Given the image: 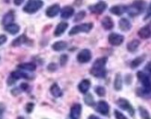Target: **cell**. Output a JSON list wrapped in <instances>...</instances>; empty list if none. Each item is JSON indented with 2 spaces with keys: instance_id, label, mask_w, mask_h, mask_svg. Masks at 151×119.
<instances>
[{
  "instance_id": "6da1fadb",
  "label": "cell",
  "mask_w": 151,
  "mask_h": 119,
  "mask_svg": "<svg viewBox=\"0 0 151 119\" xmlns=\"http://www.w3.org/2000/svg\"><path fill=\"white\" fill-rule=\"evenodd\" d=\"M107 57H100L95 61L93 67H92L90 73L96 78H105L107 74V70L105 66L107 64Z\"/></svg>"
},
{
  "instance_id": "7a4b0ae2",
  "label": "cell",
  "mask_w": 151,
  "mask_h": 119,
  "mask_svg": "<svg viewBox=\"0 0 151 119\" xmlns=\"http://www.w3.org/2000/svg\"><path fill=\"white\" fill-rule=\"evenodd\" d=\"M146 9V2L144 0H135L134 3L127 6V13L131 17H135L137 15L141 14V13Z\"/></svg>"
},
{
  "instance_id": "3957f363",
  "label": "cell",
  "mask_w": 151,
  "mask_h": 119,
  "mask_svg": "<svg viewBox=\"0 0 151 119\" xmlns=\"http://www.w3.org/2000/svg\"><path fill=\"white\" fill-rule=\"evenodd\" d=\"M43 5L44 2L42 0H28L27 4L23 8V11L26 13H29V14H32V13H35L40 9Z\"/></svg>"
},
{
  "instance_id": "277c9868",
  "label": "cell",
  "mask_w": 151,
  "mask_h": 119,
  "mask_svg": "<svg viewBox=\"0 0 151 119\" xmlns=\"http://www.w3.org/2000/svg\"><path fill=\"white\" fill-rule=\"evenodd\" d=\"M93 29V23H83L80 25H76L69 32L70 35H75L79 32H89Z\"/></svg>"
},
{
  "instance_id": "5b68a950",
  "label": "cell",
  "mask_w": 151,
  "mask_h": 119,
  "mask_svg": "<svg viewBox=\"0 0 151 119\" xmlns=\"http://www.w3.org/2000/svg\"><path fill=\"white\" fill-rule=\"evenodd\" d=\"M19 78H31V77H29V75L23 73L22 71H19V70L13 71L9 76V78L8 79V84L9 85L14 84V82Z\"/></svg>"
},
{
  "instance_id": "8992f818",
  "label": "cell",
  "mask_w": 151,
  "mask_h": 119,
  "mask_svg": "<svg viewBox=\"0 0 151 119\" xmlns=\"http://www.w3.org/2000/svg\"><path fill=\"white\" fill-rule=\"evenodd\" d=\"M137 78H138V79L143 84V88L144 89L151 90V79L147 74H145L142 71H139L138 73H137Z\"/></svg>"
},
{
  "instance_id": "52a82bcc",
  "label": "cell",
  "mask_w": 151,
  "mask_h": 119,
  "mask_svg": "<svg viewBox=\"0 0 151 119\" xmlns=\"http://www.w3.org/2000/svg\"><path fill=\"white\" fill-rule=\"evenodd\" d=\"M92 58V54L90 50L88 49H83L79 54L77 55V60L80 63H88Z\"/></svg>"
},
{
  "instance_id": "ba28073f",
  "label": "cell",
  "mask_w": 151,
  "mask_h": 119,
  "mask_svg": "<svg viewBox=\"0 0 151 119\" xmlns=\"http://www.w3.org/2000/svg\"><path fill=\"white\" fill-rule=\"evenodd\" d=\"M117 104L119 106L123 109V110H126L129 112V114L131 115H134V110L133 108V106L131 105V103L126 100V99H123V98H120L119 100L117 101Z\"/></svg>"
},
{
  "instance_id": "9c48e42d",
  "label": "cell",
  "mask_w": 151,
  "mask_h": 119,
  "mask_svg": "<svg viewBox=\"0 0 151 119\" xmlns=\"http://www.w3.org/2000/svg\"><path fill=\"white\" fill-rule=\"evenodd\" d=\"M108 8V5L107 3L105 2H98L93 6H89V9L91 12L95 13V14H101V13H103L105 10L107 9Z\"/></svg>"
},
{
  "instance_id": "30bf717a",
  "label": "cell",
  "mask_w": 151,
  "mask_h": 119,
  "mask_svg": "<svg viewBox=\"0 0 151 119\" xmlns=\"http://www.w3.org/2000/svg\"><path fill=\"white\" fill-rule=\"evenodd\" d=\"M124 41V37L119 33H111L109 35V43L111 45L118 46L121 45Z\"/></svg>"
},
{
  "instance_id": "8fae6325",
  "label": "cell",
  "mask_w": 151,
  "mask_h": 119,
  "mask_svg": "<svg viewBox=\"0 0 151 119\" xmlns=\"http://www.w3.org/2000/svg\"><path fill=\"white\" fill-rule=\"evenodd\" d=\"M81 112H82V105L80 103L73 104L70 108V118L71 119H79L81 116Z\"/></svg>"
},
{
  "instance_id": "7c38bea8",
  "label": "cell",
  "mask_w": 151,
  "mask_h": 119,
  "mask_svg": "<svg viewBox=\"0 0 151 119\" xmlns=\"http://www.w3.org/2000/svg\"><path fill=\"white\" fill-rule=\"evenodd\" d=\"M96 111L103 115H108L109 111V106L108 103L105 101H99L96 105Z\"/></svg>"
},
{
  "instance_id": "4fadbf2b",
  "label": "cell",
  "mask_w": 151,
  "mask_h": 119,
  "mask_svg": "<svg viewBox=\"0 0 151 119\" xmlns=\"http://www.w3.org/2000/svg\"><path fill=\"white\" fill-rule=\"evenodd\" d=\"M126 9H127V6H122V5H117V6H111L109 11L116 16H122L124 12H126Z\"/></svg>"
},
{
  "instance_id": "5bb4252c",
  "label": "cell",
  "mask_w": 151,
  "mask_h": 119,
  "mask_svg": "<svg viewBox=\"0 0 151 119\" xmlns=\"http://www.w3.org/2000/svg\"><path fill=\"white\" fill-rule=\"evenodd\" d=\"M60 5L58 4H54L50 6L49 8H47V11H45V14H47V17L49 18H54L56 15H58V13L60 12Z\"/></svg>"
},
{
  "instance_id": "9a60e30c",
  "label": "cell",
  "mask_w": 151,
  "mask_h": 119,
  "mask_svg": "<svg viewBox=\"0 0 151 119\" xmlns=\"http://www.w3.org/2000/svg\"><path fill=\"white\" fill-rule=\"evenodd\" d=\"M73 14H74V9H73V6H66L61 9L60 16L62 19H70Z\"/></svg>"
},
{
  "instance_id": "2e32d148",
  "label": "cell",
  "mask_w": 151,
  "mask_h": 119,
  "mask_svg": "<svg viewBox=\"0 0 151 119\" xmlns=\"http://www.w3.org/2000/svg\"><path fill=\"white\" fill-rule=\"evenodd\" d=\"M101 24L103 26V28L107 31H109L114 27V22L112 21V19H111L110 17H108V16L103 18Z\"/></svg>"
},
{
  "instance_id": "e0dca14e",
  "label": "cell",
  "mask_w": 151,
  "mask_h": 119,
  "mask_svg": "<svg viewBox=\"0 0 151 119\" xmlns=\"http://www.w3.org/2000/svg\"><path fill=\"white\" fill-rule=\"evenodd\" d=\"M119 27L122 31H129L131 28H132V25H131V22L127 19L122 18L119 21Z\"/></svg>"
},
{
  "instance_id": "ac0fdd59",
  "label": "cell",
  "mask_w": 151,
  "mask_h": 119,
  "mask_svg": "<svg viewBox=\"0 0 151 119\" xmlns=\"http://www.w3.org/2000/svg\"><path fill=\"white\" fill-rule=\"evenodd\" d=\"M90 86H91V82L89 79H83V81L79 83L78 89L82 93H86L88 90L90 89Z\"/></svg>"
},
{
  "instance_id": "d6986e66",
  "label": "cell",
  "mask_w": 151,
  "mask_h": 119,
  "mask_svg": "<svg viewBox=\"0 0 151 119\" xmlns=\"http://www.w3.org/2000/svg\"><path fill=\"white\" fill-rule=\"evenodd\" d=\"M138 36L141 39H148L151 36V30L149 26H144L138 31Z\"/></svg>"
},
{
  "instance_id": "ffe728a7",
  "label": "cell",
  "mask_w": 151,
  "mask_h": 119,
  "mask_svg": "<svg viewBox=\"0 0 151 119\" xmlns=\"http://www.w3.org/2000/svg\"><path fill=\"white\" fill-rule=\"evenodd\" d=\"M14 19H15L14 12H13V11H9V12H8V13H6V14L3 17L2 23H3L4 26L9 25V24L13 23V21H14Z\"/></svg>"
},
{
  "instance_id": "44dd1931",
  "label": "cell",
  "mask_w": 151,
  "mask_h": 119,
  "mask_svg": "<svg viewBox=\"0 0 151 119\" xmlns=\"http://www.w3.org/2000/svg\"><path fill=\"white\" fill-rule=\"evenodd\" d=\"M67 28H68V23L67 22H60V23H58V26L56 27L55 32H54L55 36H60L61 34H63L64 31L67 30Z\"/></svg>"
},
{
  "instance_id": "7402d4cb",
  "label": "cell",
  "mask_w": 151,
  "mask_h": 119,
  "mask_svg": "<svg viewBox=\"0 0 151 119\" xmlns=\"http://www.w3.org/2000/svg\"><path fill=\"white\" fill-rule=\"evenodd\" d=\"M5 30L9 32L10 34H17L18 32L19 31V26L16 23H11L9 25H6L5 26Z\"/></svg>"
},
{
  "instance_id": "603a6c76",
  "label": "cell",
  "mask_w": 151,
  "mask_h": 119,
  "mask_svg": "<svg viewBox=\"0 0 151 119\" xmlns=\"http://www.w3.org/2000/svg\"><path fill=\"white\" fill-rule=\"evenodd\" d=\"M139 45H140L139 40L134 39V40H132L131 42L128 43V44H127V49H128L129 52H135L137 49H138Z\"/></svg>"
},
{
  "instance_id": "cb8c5ba5",
  "label": "cell",
  "mask_w": 151,
  "mask_h": 119,
  "mask_svg": "<svg viewBox=\"0 0 151 119\" xmlns=\"http://www.w3.org/2000/svg\"><path fill=\"white\" fill-rule=\"evenodd\" d=\"M50 92H51V94L53 95L54 97H60L62 96V90H60V86H58L57 83H54L53 85L51 86V88H50Z\"/></svg>"
},
{
  "instance_id": "d4e9b609",
  "label": "cell",
  "mask_w": 151,
  "mask_h": 119,
  "mask_svg": "<svg viewBox=\"0 0 151 119\" xmlns=\"http://www.w3.org/2000/svg\"><path fill=\"white\" fill-rule=\"evenodd\" d=\"M19 69H22V70H28V71H35L36 68V66L34 63H23V64H19L18 66Z\"/></svg>"
},
{
  "instance_id": "484cf974",
  "label": "cell",
  "mask_w": 151,
  "mask_h": 119,
  "mask_svg": "<svg viewBox=\"0 0 151 119\" xmlns=\"http://www.w3.org/2000/svg\"><path fill=\"white\" fill-rule=\"evenodd\" d=\"M67 47V43L66 42H63V41H60V42H57L55 43H53L52 45V48L55 51H62L65 48Z\"/></svg>"
},
{
  "instance_id": "4316f807",
  "label": "cell",
  "mask_w": 151,
  "mask_h": 119,
  "mask_svg": "<svg viewBox=\"0 0 151 119\" xmlns=\"http://www.w3.org/2000/svg\"><path fill=\"white\" fill-rule=\"evenodd\" d=\"M114 88L116 90H121L122 88V78L121 74H116L115 81H114Z\"/></svg>"
},
{
  "instance_id": "83f0119b",
  "label": "cell",
  "mask_w": 151,
  "mask_h": 119,
  "mask_svg": "<svg viewBox=\"0 0 151 119\" xmlns=\"http://www.w3.org/2000/svg\"><path fill=\"white\" fill-rule=\"evenodd\" d=\"M27 42V37H26L24 34L22 35V36H19L18 38H16L14 41L12 42V46H19V45H22V43H26Z\"/></svg>"
},
{
  "instance_id": "f1b7e54d",
  "label": "cell",
  "mask_w": 151,
  "mask_h": 119,
  "mask_svg": "<svg viewBox=\"0 0 151 119\" xmlns=\"http://www.w3.org/2000/svg\"><path fill=\"white\" fill-rule=\"evenodd\" d=\"M144 58H145V56H139V57H136L135 59H134L132 63H131V68H135L138 67V66H140L144 61Z\"/></svg>"
},
{
  "instance_id": "f546056e",
  "label": "cell",
  "mask_w": 151,
  "mask_h": 119,
  "mask_svg": "<svg viewBox=\"0 0 151 119\" xmlns=\"http://www.w3.org/2000/svg\"><path fill=\"white\" fill-rule=\"evenodd\" d=\"M84 103H86L87 105H89V106H93V105H95V100L93 96H92V94H86V96L84 97Z\"/></svg>"
},
{
  "instance_id": "4dcf8cb0",
  "label": "cell",
  "mask_w": 151,
  "mask_h": 119,
  "mask_svg": "<svg viewBox=\"0 0 151 119\" xmlns=\"http://www.w3.org/2000/svg\"><path fill=\"white\" fill-rule=\"evenodd\" d=\"M139 112H140V115L142 117V119H151L149 114H148V112L147 109H145L144 107L140 106L139 107Z\"/></svg>"
},
{
  "instance_id": "1f68e13d",
  "label": "cell",
  "mask_w": 151,
  "mask_h": 119,
  "mask_svg": "<svg viewBox=\"0 0 151 119\" xmlns=\"http://www.w3.org/2000/svg\"><path fill=\"white\" fill-rule=\"evenodd\" d=\"M95 91H96V93L100 97L106 95V90H105V88L102 87V86H97V87H96Z\"/></svg>"
},
{
  "instance_id": "d6a6232c",
  "label": "cell",
  "mask_w": 151,
  "mask_h": 119,
  "mask_svg": "<svg viewBox=\"0 0 151 119\" xmlns=\"http://www.w3.org/2000/svg\"><path fill=\"white\" fill-rule=\"evenodd\" d=\"M85 17V11H80L76 15V17L74 18V22H78V21H81L82 19H83Z\"/></svg>"
},
{
  "instance_id": "836d02e7",
  "label": "cell",
  "mask_w": 151,
  "mask_h": 119,
  "mask_svg": "<svg viewBox=\"0 0 151 119\" xmlns=\"http://www.w3.org/2000/svg\"><path fill=\"white\" fill-rule=\"evenodd\" d=\"M114 115H115L116 119H128L122 113H121V112L118 111V110H115L114 111Z\"/></svg>"
},
{
  "instance_id": "e575fe53",
  "label": "cell",
  "mask_w": 151,
  "mask_h": 119,
  "mask_svg": "<svg viewBox=\"0 0 151 119\" xmlns=\"http://www.w3.org/2000/svg\"><path fill=\"white\" fill-rule=\"evenodd\" d=\"M67 61H68V56L67 55H62L60 56V65H61V67H64V66L67 64Z\"/></svg>"
},
{
  "instance_id": "d590c367",
  "label": "cell",
  "mask_w": 151,
  "mask_h": 119,
  "mask_svg": "<svg viewBox=\"0 0 151 119\" xmlns=\"http://www.w3.org/2000/svg\"><path fill=\"white\" fill-rule=\"evenodd\" d=\"M34 107H35V104L34 103H27L26 104V111H27V113H32V109H34Z\"/></svg>"
},
{
  "instance_id": "8d00e7d4",
  "label": "cell",
  "mask_w": 151,
  "mask_h": 119,
  "mask_svg": "<svg viewBox=\"0 0 151 119\" xmlns=\"http://www.w3.org/2000/svg\"><path fill=\"white\" fill-rule=\"evenodd\" d=\"M151 17V3L149 4V6H148V8H147V14H146V17L144 18V19H147L148 18H150Z\"/></svg>"
},
{
  "instance_id": "74e56055",
  "label": "cell",
  "mask_w": 151,
  "mask_h": 119,
  "mask_svg": "<svg viewBox=\"0 0 151 119\" xmlns=\"http://www.w3.org/2000/svg\"><path fill=\"white\" fill-rule=\"evenodd\" d=\"M47 69H48L49 71H51V72L55 71V70L57 69V66H56V64H54V63L49 64V65H48V67H47Z\"/></svg>"
},
{
  "instance_id": "f35d334b",
  "label": "cell",
  "mask_w": 151,
  "mask_h": 119,
  "mask_svg": "<svg viewBox=\"0 0 151 119\" xmlns=\"http://www.w3.org/2000/svg\"><path fill=\"white\" fill-rule=\"evenodd\" d=\"M6 42V36L4 34H0V45L4 44Z\"/></svg>"
},
{
  "instance_id": "ab89813d",
  "label": "cell",
  "mask_w": 151,
  "mask_h": 119,
  "mask_svg": "<svg viewBox=\"0 0 151 119\" xmlns=\"http://www.w3.org/2000/svg\"><path fill=\"white\" fill-rule=\"evenodd\" d=\"M21 88H22L23 90H27V88H28V85L26 84V83H22V84L21 85Z\"/></svg>"
},
{
  "instance_id": "60d3db41",
  "label": "cell",
  "mask_w": 151,
  "mask_h": 119,
  "mask_svg": "<svg viewBox=\"0 0 151 119\" xmlns=\"http://www.w3.org/2000/svg\"><path fill=\"white\" fill-rule=\"evenodd\" d=\"M146 68H147V70L148 72H150V73H151V62L147 64V66L146 67Z\"/></svg>"
},
{
  "instance_id": "b9f144b4",
  "label": "cell",
  "mask_w": 151,
  "mask_h": 119,
  "mask_svg": "<svg viewBox=\"0 0 151 119\" xmlns=\"http://www.w3.org/2000/svg\"><path fill=\"white\" fill-rule=\"evenodd\" d=\"M88 119H100L99 117H97L96 115H91L89 117H88Z\"/></svg>"
},
{
  "instance_id": "7bdbcfd3",
  "label": "cell",
  "mask_w": 151,
  "mask_h": 119,
  "mask_svg": "<svg viewBox=\"0 0 151 119\" xmlns=\"http://www.w3.org/2000/svg\"><path fill=\"white\" fill-rule=\"evenodd\" d=\"M2 116H3V110L1 109V107H0V119L2 118Z\"/></svg>"
},
{
  "instance_id": "ee69618b",
  "label": "cell",
  "mask_w": 151,
  "mask_h": 119,
  "mask_svg": "<svg viewBox=\"0 0 151 119\" xmlns=\"http://www.w3.org/2000/svg\"><path fill=\"white\" fill-rule=\"evenodd\" d=\"M17 119H24V118H23L22 116H19V117H18Z\"/></svg>"
}]
</instances>
